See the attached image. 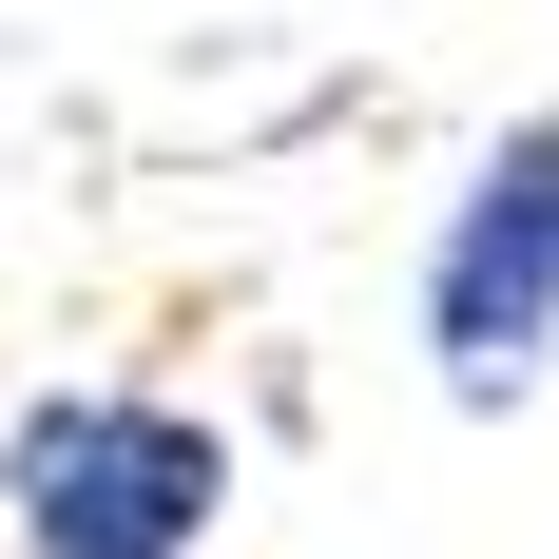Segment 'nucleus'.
Masks as SVG:
<instances>
[{"label": "nucleus", "mask_w": 559, "mask_h": 559, "mask_svg": "<svg viewBox=\"0 0 559 559\" xmlns=\"http://www.w3.org/2000/svg\"><path fill=\"white\" fill-rule=\"evenodd\" d=\"M0 521L20 559H193L231 521V425L174 386H58L0 425Z\"/></svg>", "instance_id": "obj_1"}, {"label": "nucleus", "mask_w": 559, "mask_h": 559, "mask_svg": "<svg viewBox=\"0 0 559 559\" xmlns=\"http://www.w3.org/2000/svg\"><path fill=\"white\" fill-rule=\"evenodd\" d=\"M425 347H444V405H521L559 367V97L463 155L425 231Z\"/></svg>", "instance_id": "obj_2"}]
</instances>
